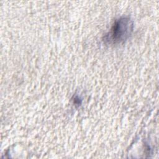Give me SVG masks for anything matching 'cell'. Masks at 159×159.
<instances>
[{
    "label": "cell",
    "instance_id": "6da1fadb",
    "mask_svg": "<svg viewBox=\"0 0 159 159\" xmlns=\"http://www.w3.org/2000/svg\"><path fill=\"white\" fill-rule=\"evenodd\" d=\"M133 22L129 17H120L115 21L110 30L104 36V40L109 43L123 42L133 30Z\"/></svg>",
    "mask_w": 159,
    "mask_h": 159
}]
</instances>
